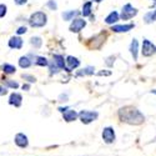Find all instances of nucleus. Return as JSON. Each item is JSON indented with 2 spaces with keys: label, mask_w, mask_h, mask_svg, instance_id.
I'll return each instance as SVG.
<instances>
[{
  "label": "nucleus",
  "mask_w": 156,
  "mask_h": 156,
  "mask_svg": "<svg viewBox=\"0 0 156 156\" xmlns=\"http://www.w3.org/2000/svg\"><path fill=\"white\" fill-rule=\"evenodd\" d=\"M144 20H145V23H152V21H156V10H154V11H150V12H147V14L145 15V18H144Z\"/></svg>",
  "instance_id": "obj_20"
},
{
  "label": "nucleus",
  "mask_w": 156,
  "mask_h": 156,
  "mask_svg": "<svg viewBox=\"0 0 156 156\" xmlns=\"http://www.w3.org/2000/svg\"><path fill=\"white\" fill-rule=\"evenodd\" d=\"M119 118L121 121L127 122L130 125H140L144 122L145 116L142 115L136 108L126 106L119 110Z\"/></svg>",
  "instance_id": "obj_1"
},
{
  "label": "nucleus",
  "mask_w": 156,
  "mask_h": 156,
  "mask_svg": "<svg viewBox=\"0 0 156 156\" xmlns=\"http://www.w3.org/2000/svg\"><path fill=\"white\" fill-rule=\"evenodd\" d=\"M36 64L39 65V66H46V65H48L49 62H48L46 58H43V56H39V58H36Z\"/></svg>",
  "instance_id": "obj_24"
},
{
  "label": "nucleus",
  "mask_w": 156,
  "mask_h": 156,
  "mask_svg": "<svg viewBox=\"0 0 156 156\" xmlns=\"http://www.w3.org/2000/svg\"><path fill=\"white\" fill-rule=\"evenodd\" d=\"M137 46H139V44H137V41L134 39L133 43H131V45H130V51H131V55H133L134 60L137 59Z\"/></svg>",
  "instance_id": "obj_16"
},
{
  "label": "nucleus",
  "mask_w": 156,
  "mask_h": 156,
  "mask_svg": "<svg viewBox=\"0 0 156 156\" xmlns=\"http://www.w3.org/2000/svg\"><path fill=\"white\" fill-rule=\"evenodd\" d=\"M134 28V24H129V25H115L112 27V30L116 31V33H125V31H129L130 29Z\"/></svg>",
  "instance_id": "obj_13"
},
{
  "label": "nucleus",
  "mask_w": 156,
  "mask_h": 156,
  "mask_svg": "<svg viewBox=\"0 0 156 156\" xmlns=\"http://www.w3.org/2000/svg\"><path fill=\"white\" fill-rule=\"evenodd\" d=\"M81 14H83L84 16H89V15H91V3H90V2H87V3H85V4H84Z\"/></svg>",
  "instance_id": "obj_18"
},
{
  "label": "nucleus",
  "mask_w": 156,
  "mask_h": 156,
  "mask_svg": "<svg viewBox=\"0 0 156 156\" xmlns=\"http://www.w3.org/2000/svg\"><path fill=\"white\" fill-rule=\"evenodd\" d=\"M77 14H79V12L75 11V10L65 11V12H62V19H64V20H73V18H74L75 15H77Z\"/></svg>",
  "instance_id": "obj_19"
},
{
  "label": "nucleus",
  "mask_w": 156,
  "mask_h": 156,
  "mask_svg": "<svg viewBox=\"0 0 156 156\" xmlns=\"http://www.w3.org/2000/svg\"><path fill=\"white\" fill-rule=\"evenodd\" d=\"M9 104L10 105H14V106H20L21 105V95L20 94H16V93H14V94H11L10 95V99H9Z\"/></svg>",
  "instance_id": "obj_11"
},
{
  "label": "nucleus",
  "mask_w": 156,
  "mask_h": 156,
  "mask_svg": "<svg viewBox=\"0 0 156 156\" xmlns=\"http://www.w3.org/2000/svg\"><path fill=\"white\" fill-rule=\"evenodd\" d=\"M14 141H15L16 146H19V147H21V149L27 147V146L29 145V140H28L27 135H24V134H21V133L16 134V136H15Z\"/></svg>",
  "instance_id": "obj_7"
},
{
  "label": "nucleus",
  "mask_w": 156,
  "mask_h": 156,
  "mask_svg": "<svg viewBox=\"0 0 156 156\" xmlns=\"http://www.w3.org/2000/svg\"><path fill=\"white\" fill-rule=\"evenodd\" d=\"M54 64L59 69H64V70H68L66 66H65V61H64V58L61 55H54Z\"/></svg>",
  "instance_id": "obj_14"
},
{
  "label": "nucleus",
  "mask_w": 156,
  "mask_h": 156,
  "mask_svg": "<svg viewBox=\"0 0 156 156\" xmlns=\"http://www.w3.org/2000/svg\"><path fill=\"white\" fill-rule=\"evenodd\" d=\"M155 3H156V2H155Z\"/></svg>",
  "instance_id": "obj_37"
},
{
  "label": "nucleus",
  "mask_w": 156,
  "mask_h": 156,
  "mask_svg": "<svg viewBox=\"0 0 156 156\" xmlns=\"http://www.w3.org/2000/svg\"><path fill=\"white\" fill-rule=\"evenodd\" d=\"M93 74H94V68H90V66L77 73V75H93Z\"/></svg>",
  "instance_id": "obj_23"
},
{
  "label": "nucleus",
  "mask_w": 156,
  "mask_h": 156,
  "mask_svg": "<svg viewBox=\"0 0 156 156\" xmlns=\"http://www.w3.org/2000/svg\"><path fill=\"white\" fill-rule=\"evenodd\" d=\"M48 6H49L51 10H56V8H58V5H56V3L54 2V0H50V2L48 3Z\"/></svg>",
  "instance_id": "obj_26"
},
{
  "label": "nucleus",
  "mask_w": 156,
  "mask_h": 156,
  "mask_svg": "<svg viewBox=\"0 0 156 156\" xmlns=\"http://www.w3.org/2000/svg\"><path fill=\"white\" fill-rule=\"evenodd\" d=\"M2 69H3V71L6 73V74H12V73H15V68L12 66V65H10V64H4L3 66H2Z\"/></svg>",
  "instance_id": "obj_22"
},
{
  "label": "nucleus",
  "mask_w": 156,
  "mask_h": 156,
  "mask_svg": "<svg viewBox=\"0 0 156 156\" xmlns=\"http://www.w3.org/2000/svg\"><path fill=\"white\" fill-rule=\"evenodd\" d=\"M15 3H16L18 5H23V4L27 3V0H15Z\"/></svg>",
  "instance_id": "obj_32"
},
{
  "label": "nucleus",
  "mask_w": 156,
  "mask_h": 156,
  "mask_svg": "<svg viewBox=\"0 0 156 156\" xmlns=\"http://www.w3.org/2000/svg\"><path fill=\"white\" fill-rule=\"evenodd\" d=\"M6 94V89H4L3 86H0V95H5Z\"/></svg>",
  "instance_id": "obj_31"
},
{
  "label": "nucleus",
  "mask_w": 156,
  "mask_h": 156,
  "mask_svg": "<svg viewBox=\"0 0 156 156\" xmlns=\"http://www.w3.org/2000/svg\"><path fill=\"white\" fill-rule=\"evenodd\" d=\"M118 20H119V14L116 11H112V12H110V14L106 16L105 23L106 24H114V23H116Z\"/></svg>",
  "instance_id": "obj_15"
},
{
  "label": "nucleus",
  "mask_w": 156,
  "mask_h": 156,
  "mask_svg": "<svg viewBox=\"0 0 156 156\" xmlns=\"http://www.w3.org/2000/svg\"><path fill=\"white\" fill-rule=\"evenodd\" d=\"M85 25H86L85 20H83V19H74L71 25H70V30L73 33H79L85 27Z\"/></svg>",
  "instance_id": "obj_8"
},
{
  "label": "nucleus",
  "mask_w": 156,
  "mask_h": 156,
  "mask_svg": "<svg viewBox=\"0 0 156 156\" xmlns=\"http://www.w3.org/2000/svg\"><path fill=\"white\" fill-rule=\"evenodd\" d=\"M98 116H99V114L96 111H89V110H83L79 114V118H80L81 122H84V124H90V122L95 121L98 119Z\"/></svg>",
  "instance_id": "obj_3"
},
{
  "label": "nucleus",
  "mask_w": 156,
  "mask_h": 156,
  "mask_svg": "<svg viewBox=\"0 0 156 156\" xmlns=\"http://www.w3.org/2000/svg\"><path fill=\"white\" fill-rule=\"evenodd\" d=\"M5 14H6V6L4 4H2L0 5V18H3Z\"/></svg>",
  "instance_id": "obj_27"
},
{
  "label": "nucleus",
  "mask_w": 156,
  "mask_h": 156,
  "mask_svg": "<svg viewBox=\"0 0 156 156\" xmlns=\"http://www.w3.org/2000/svg\"><path fill=\"white\" fill-rule=\"evenodd\" d=\"M94 2H96V3H100V2H101V0H94Z\"/></svg>",
  "instance_id": "obj_36"
},
{
  "label": "nucleus",
  "mask_w": 156,
  "mask_h": 156,
  "mask_svg": "<svg viewBox=\"0 0 156 156\" xmlns=\"http://www.w3.org/2000/svg\"><path fill=\"white\" fill-rule=\"evenodd\" d=\"M19 65H20V68L27 69V68H29L30 65H31V61L29 60V58L23 56V58H20V59H19Z\"/></svg>",
  "instance_id": "obj_17"
},
{
  "label": "nucleus",
  "mask_w": 156,
  "mask_h": 156,
  "mask_svg": "<svg viewBox=\"0 0 156 156\" xmlns=\"http://www.w3.org/2000/svg\"><path fill=\"white\" fill-rule=\"evenodd\" d=\"M102 140L106 142V144H112L115 141V131L114 129L108 126L102 130Z\"/></svg>",
  "instance_id": "obj_6"
},
{
  "label": "nucleus",
  "mask_w": 156,
  "mask_h": 156,
  "mask_svg": "<svg viewBox=\"0 0 156 156\" xmlns=\"http://www.w3.org/2000/svg\"><path fill=\"white\" fill-rule=\"evenodd\" d=\"M23 89H25V90H29V85H23Z\"/></svg>",
  "instance_id": "obj_34"
},
{
  "label": "nucleus",
  "mask_w": 156,
  "mask_h": 156,
  "mask_svg": "<svg viewBox=\"0 0 156 156\" xmlns=\"http://www.w3.org/2000/svg\"><path fill=\"white\" fill-rule=\"evenodd\" d=\"M64 120L65 121H68V122H70V121H74V120H76V118L79 116V114H77L75 110H65L64 112Z\"/></svg>",
  "instance_id": "obj_9"
},
{
  "label": "nucleus",
  "mask_w": 156,
  "mask_h": 156,
  "mask_svg": "<svg viewBox=\"0 0 156 156\" xmlns=\"http://www.w3.org/2000/svg\"><path fill=\"white\" fill-rule=\"evenodd\" d=\"M16 33H18V34H25V33H27V28H25V27H21V28L18 29Z\"/></svg>",
  "instance_id": "obj_30"
},
{
  "label": "nucleus",
  "mask_w": 156,
  "mask_h": 156,
  "mask_svg": "<svg viewBox=\"0 0 156 156\" xmlns=\"http://www.w3.org/2000/svg\"><path fill=\"white\" fill-rule=\"evenodd\" d=\"M137 14V10L135 8L131 6V4H126L124 8H122V11H121V19L122 20H127V19H131L133 16H135Z\"/></svg>",
  "instance_id": "obj_5"
},
{
  "label": "nucleus",
  "mask_w": 156,
  "mask_h": 156,
  "mask_svg": "<svg viewBox=\"0 0 156 156\" xmlns=\"http://www.w3.org/2000/svg\"><path fill=\"white\" fill-rule=\"evenodd\" d=\"M58 69H59V68L56 66L55 64H51V65H50V73H51V74H56V73H58Z\"/></svg>",
  "instance_id": "obj_28"
},
{
  "label": "nucleus",
  "mask_w": 156,
  "mask_h": 156,
  "mask_svg": "<svg viewBox=\"0 0 156 156\" xmlns=\"http://www.w3.org/2000/svg\"><path fill=\"white\" fill-rule=\"evenodd\" d=\"M151 93L152 94H156V90H151Z\"/></svg>",
  "instance_id": "obj_35"
},
{
  "label": "nucleus",
  "mask_w": 156,
  "mask_h": 156,
  "mask_svg": "<svg viewBox=\"0 0 156 156\" xmlns=\"http://www.w3.org/2000/svg\"><path fill=\"white\" fill-rule=\"evenodd\" d=\"M23 77H24V79H28L29 83H35V77L31 76V75H27V74H25V75H23Z\"/></svg>",
  "instance_id": "obj_29"
},
{
  "label": "nucleus",
  "mask_w": 156,
  "mask_h": 156,
  "mask_svg": "<svg viewBox=\"0 0 156 156\" xmlns=\"http://www.w3.org/2000/svg\"><path fill=\"white\" fill-rule=\"evenodd\" d=\"M30 43H31V45L34 46V48H36V49H39L41 46V44H43V40L40 37H37V36H35V37H31L30 39Z\"/></svg>",
  "instance_id": "obj_21"
},
{
  "label": "nucleus",
  "mask_w": 156,
  "mask_h": 156,
  "mask_svg": "<svg viewBox=\"0 0 156 156\" xmlns=\"http://www.w3.org/2000/svg\"><path fill=\"white\" fill-rule=\"evenodd\" d=\"M66 62L69 64L68 71H70V70H73V69L77 68V66H79V65H80V61L77 60L76 58H74V56H68V58H66Z\"/></svg>",
  "instance_id": "obj_12"
},
{
  "label": "nucleus",
  "mask_w": 156,
  "mask_h": 156,
  "mask_svg": "<svg viewBox=\"0 0 156 156\" xmlns=\"http://www.w3.org/2000/svg\"><path fill=\"white\" fill-rule=\"evenodd\" d=\"M141 53H142V55H144V56H151L152 54L156 53V46L150 40L145 39V40L142 41V50H141Z\"/></svg>",
  "instance_id": "obj_4"
},
{
  "label": "nucleus",
  "mask_w": 156,
  "mask_h": 156,
  "mask_svg": "<svg viewBox=\"0 0 156 156\" xmlns=\"http://www.w3.org/2000/svg\"><path fill=\"white\" fill-rule=\"evenodd\" d=\"M5 84H6V86L12 87V89H16L19 86V84L16 81H11V80H5Z\"/></svg>",
  "instance_id": "obj_25"
},
{
  "label": "nucleus",
  "mask_w": 156,
  "mask_h": 156,
  "mask_svg": "<svg viewBox=\"0 0 156 156\" xmlns=\"http://www.w3.org/2000/svg\"><path fill=\"white\" fill-rule=\"evenodd\" d=\"M29 24L33 28H41L46 24V15L43 11H36L30 16L29 19Z\"/></svg>",
  "instance_id": "obj_2"
},
{
  "label": "nucleus",
  "mask_w": 156,
  "mask_h": 156,
  "mask_svg": "<svg viewBox=\"0 0 156 156\" xmlns=\"http://www.w3.org/2000/svg\"><path fill=\"white\" fill-rule=\"evenodd\" d=\"M60 99H61V101H68V96L66 95H61Z\"/></svg>",
  "instance_id": "obj_33"
},
{
  "label": "nucleus",
  "mask_w": 156,
  "mask_h": 156,
  "mask_svg": "<svg viewBox=\"0 0 156 156\" xmlns=\"http://www.w3.org/2000/svg\"><path fill=\"white\" fill-rule=\"evenodd\" d=\"M9 46L11 49H21L23 46V40L20 37H16V36H12L10 40H9Z\"/></svg>",
  "instance_id": "obj_10"
}]
</instances>
